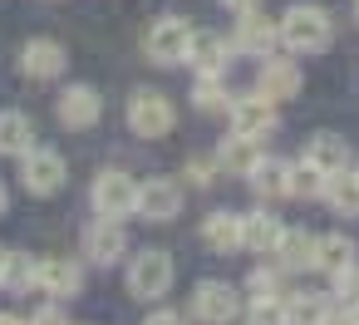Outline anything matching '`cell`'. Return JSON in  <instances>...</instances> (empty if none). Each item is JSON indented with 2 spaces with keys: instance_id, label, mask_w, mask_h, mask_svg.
<instances>
[{
  "instance_id": "obj_1",
  "label": "cell",
  "mask_w": 359,
  "mask_h": 325,
  "mask_svg": "<svg viewBox=\"0 0 359 325\" xmlns=\"http://www.w3.org/2000/svg\"><path fill=\"white\" fill-rule=\"evenodd\" d=\"M330 40H334L330 11H320V6H290L280 15V45L290 55H320V50H330Z\"/></svg>"
},
{
  "instance_id": "obj_2",
  "label": "cell",
  "mask_w": 359,
  "mask_h": 325,
  "mask_svg": "<svg viewBox=\"0 0 359 325\" xmlns=\"http://www.w3.org/2000/svg\"><path fill=\"white\" fill-rule=\"evenodd\" d=\"M172 281H177V266L158 246H148L128 261V296H138V300H163L172 291Z\"/></svg>"
},
{
  "instance_id": "obj_3",
  "label": "cell",
  "mask_w": 359,
  "mask_h": 325,
  "mask_svg": "<svg viewBox=\"0 0 359 325\" xmlns=\"http://www.w3.org/2000/svg\"><path fill=\"white\" fill-rule=\"evenodd\" d=\"M172 124H177V109H172V99L163 89H138L128 99V128L138 138H168Z\"/></svg>"
},
{
  "instance_id": "obj_4",
  "label": "cell",
  "mask_w": 359,
  "mask_h": 325,
  "mask_svg": "<svg viewBox=\"0 0 359 325\" xmlns=\"http://www.w3.org/2000/svg\"><path fill=\"white\" fill-rule=\"evenodd\" d=\"M89 197H94V212H99V217H118V222H123V217L138 212V183H133L128 173H118V168L99 173Z\"/></svg>"
},
{
  "instance_id": "obj_5",
  "label": "cell",
  "mask_w": 359,
  "mask_h": 325,
  "mask_svg": "<svg viewBox=\"0 0 359 325\" xmlns=\"http://www.w3.org/2000/svg\"><path fill=\"white\" fill-rule=\"evenodd\" d=\"M226 114H231V133H246V138H266V133H276V124H280V114H276V99H266L261 89H251V94H236Z\"/></svg>"
},
{
  "instance_id": "obj_6",
  "label": "cell",
  "mask_w": 359,
  "mask_h": 325,
  "mask_svg": "<svg viewBox=\"0 0 359 325\" xmlns=\"http://www.w3.org/2000/svg\"><path fill=\"white\" fill-rule=\"evenodd\" d=\"M20 187L30 197H55L65 187V158L55 148H30L20 158Z\"/></svg>"
},
{
  "instance_id": "obj_7",
  "label": "cell",
  "mask_w": 359,
  "mask_h": 325,
  "mask_svg": "<svg viewBox=\"0 0 359 325\" xmlns=\"http://www.w3.org/2000/svg\"><path fill=\"white\" fill-rule=\"evenodd\" d=\"M192 315H197L202 325H231V320L241 315L236 286H226V281H202V286L192 291Z\"/></svg>"
},
{
  "instance_id": "obj_8",
  "label": "cell",
  "mask_w": 359,
  "mask_h": 325,
  "mask_svg": "<svg viewBox=\"0 0 359 325\" xmlns=\"http://www.w3.org/2000/svg\"><path fill=\"white\" fill-rule=\"evenodd\" d=\"M84 256H89L94 266H114V261H123V256H128V232H123V222H118V217H99V222H89V227H84Z\"/></svg>"
},
{
  "instance_id": "obj_9",
  "label": "cell",
  "mask_w": 359,
  "mask_h": 325,
  "mask_svg": "<svg viewBox=\"0 0 359 325\" xmlns=\"http://www.w3.org/2000/svg\"><path fill=\"white\" fill-rule=\"evenodd\" d=\"M187 40H192V30H187V20H177V15H168V20H158L153 30H148V40H143V50H148V60L153 65H182L187 60Z\"/></svg>"
},
{
  "instance_id": "obj_10",
  "label": "cell",
  "mask_w": 359,
  "mask_h": 325,
  "mask_svg": "<svg viewBox=\"0 0 359 325\" xmlns=\"http://www.w3.org/2000/svg\"><path fill=\"white\" fill-rule=\"evenodd\" d=\"M241 55H251V60H266V55H276V45H280V20H266L261 11H246L241 20H236V40H231Z\"/></svg>"
},
{
  "instance_id": "obj_11",
  "label": "cell",
  "mask_w": 359,
  "mask_h": 325,
  "mask_svg": "<svg viewBox=\"0 0 359 325\" xmlns=\"http://www.w3.org/2000/svg\"><path fill=\"white\" fill-rule=\"evenodd\" d=\"M300 84H305V74H300V65H295V60H276V55H266V60H261V69H256V89H261L266 99H276V104L295 99V94H300Z\"/></svg>"
},
{
  "instance_id": "obj_12",
  "label": "cell",
  "mask_w": 359,
  "mask_h": 325,
  "mask_svg": "<svg viewBox=\"0 0 359 325\" xmlns=\"http://www.w3.org/2000/svg\"><path fill=\"white\" fill-rule=\"evenodd\" d=\"M55 109H60V124H65V128H94V124L104 119V99H99L94 84H69Z\"/></svg>"
},
{
  "instance_id": "obj_13",
  "label": "cell",
  "mask_w": 359,
  "mask_h": 325,
  "mask_svg": "<svg viewBox=\"0 0 359 325\" xmlns=\"http://www.w3.org/2000/svg\"><path fill=\"white\" fill-rule=\"evenodd\" d=\"M251 192L261 197V202H280V197H295V163H285V158H261L256 168H251Z\"/></svg>"
},
{
  "instance_id": "obj_14",
  "label": "cell",
  "mask_w": 359,
  "mask_h": 325,
  "mask_svg": "<svg viewBox=\"0 0 359 325\" xmlns=\"http://www.w3.org/2000/svg\"><path fill=\"white\" fill-rule=\"evenodd\" d=\"M182 212V187L172 178H148L138 187V217L143 222H172Z\"/></svg>"
},
{
  "instance_id": "obj_15",
  "label": "cell",
  "mask_w": 359,
  "mask_h": 325,
  "mask_svg": "<svg viewBox=\"0 0 359 325\" xmlns=\"http://www.w3.org/2000/svg\"><path fill=\"white\" fill-rule=\"evenodd\" d=\"M280 237H285V222H280L276 212H266V207L241 212V246H246V251H256V256H276Z\"/></svg>"
},
{
  "instance_id": "obj_16",
  "label": "cell",
  "mask_w": 359,
  "mask_h": 325,
  "mask_svg": "<svg viewBox=\"0 0 359 325\" xmlns=\"http://www.w3.org/2000/svg\"><path fill=\"white\" fill-rule=\"evenodd\" d=\"M226 55H231V45H226L217 30H192V40H187V65H192L197 74H226Z\"/></svg>"
},
{
  "instance_id": "obj_17",
  "label": "cell",
  "mask_w": 359,
  "mask_h": 325,
  "mask_svg": "<svg viewBox=\"0 0 359 325\" xmlns=\"http://www.w3.org/2000/svg\"><path fill=\"white\" fill-rule=\"evenodd\" d=\"M40 291L45 296H79L84 291V266L69 256H40Z\"/></svg>"
},
{
  "instance_id": "obj_18",
  "label": "cell",
  "mask_w": 359,
  "mask_h": 325,
  "mask_svg": "<svg viewBox=\"0 0 359 325\" xmlns=\"http://www.w3.org/2000/svg\"><path fill=\"white\" fill-rule=\"evenodd\" d=\"M20 69H25L30 79H55V74H65V45H60V40H25Z\"/></svg>"
},
{
  "instance_id": "obj_19",
  "label": "cell",
  "mask_w": 359,
  "mask_h": 325,
  "mask_svg": "<svg viewBox=\"0 0 359 325\" xmlns=\"http://www.w3.org/2000/svg\"><path fill=\"white\" fill-rule=\"evenodd\" d=\"M261 138H246V133H231L222 148H217V168L222 173H236V178H251V168L261 163Z\"/></svg>"
},
{
  "instance_id": "obj_20",
  "label": "cell",
  "mask_w": 359,
  "mask_h": 325,
  "mask_svg": "<svg viewBox=\"0 0 359 325\" xmlns=\"http://www.w3.org/2000/svg\"><path fill=\"white\" fill-rule=\"evenodd\" d=\"M305 163L320 168L325 178H334V173L349 168V143H344L339 133H315V138L305 143Z\"/></svg>"
},
{
  "instance_id": "obj_21",
  "label": "cell",
  "mask_w": 359,
  "mask_h": 325,
  "mask_svg": "<svg viewBox=\"0 0 359 325\" xmlns=\"http://www.w3.org/2000/svg\"><path fill=\"white\" fill-rule=\"evenodd\" d=\"M30 148H35V124H30V114H20V109H0V153L25 158Z\"/></svg>"
},
{
  "instance_id": "obj_22",
  "label": "cell",
  "mask_w": 359,
  "mask_h": 325,
  "mask_svg": "<svg viewBox=\"0 0 359 325\" xmlns=\"http://www.w3.org/2000/svg\"><path fill=\"white\" fill-rule=\"evenodd\" d=\"M202 241L212 246V251H236L241 246V212H207V222H202Z\"/></svg>"
},
{
  "instance_id": "obj_23",
  "label": "cell",
  "mask_w": 359,
  "mask_h": 325,
  "mask_svg": "<svg viewBox=\"0 0 359 325\" xmlns=\"http://www.w3.org/2000/svg\"><path fill=\"white\" fill-rule=\"evenodd\" d=\"M276 261H280L285 271H315V237L285 227V237H280V246H276Z\"/></svg>"
},
{
  "instance_id": "obj_24",
  "label": "cell",
  "mask_w": 359,
  "mask_h": 325,
  "mask_svg": "<svg viewBox=\"0 0 359 325\" xmlns=\"http://www.w3.org/2000/svg\"><path fill=\"white\" fill-rule=\"evenodd\" d=\"M354 261V241L344 237V232H330V237H315V271H325V276H334V271H344Z\"/></svg>"
},
{
  "instance_id": "obj_25",
  "label": "cell",
  "mask_w": 359,
  "mask_h": 325,
  "mask_svg": "<svg viewBox=\"0 0 359 325\" xmlns=\"http://www.w3.org/2000/svg\"><path fill=\"white\" fill-rule=\"evenodd\" d=\"M280 300H285L290 325H320L325 310H330V296H325V291H285Z\"/></svg>"
},
{
  "instance_id": "obj_26",
  "label": "cell",
  "mask_w": 359,
  "mask_h": 325,
  "mask_svg": "<svg viewBox=\"0 0 359 325\" xmlns=\"http://www.w3.org/2000/svg\"><path fill=\"white\" fill-rule=\"evenodd\" d=\"M325 202L339 212V217H359V173H334L330 183H325Z\"/></svg>"
},
{
  "instance_id": "obj_27",
  "label": "cell",
  "mask_w": 359,
  "mask_h": 325,
  "mask_svg": "<svg viewBox=\"0 0 359 325\" xmlns=\"http://www.w3.org/2000/svg\"><path fill=\"white\" fill-rule=\"evenodd\" d=\"M40 286V261H30L25 251H6V266H0V291H30Z\"/></svg>"
},
{
  "instance_id": "obj_28",
  "label": "cell",
  "mask_w": 359,
  "mask_h": 325,
  "mask_svg": "<svg viewBox=\"0 0 359 325\" xmlns=\"http://www.w3.org/2000/svg\"><path fill=\"white\" fill-rule=\"evenodd\" d=\"M285 266L276 261V266H256L251 276H246V291H251V300H276V296H285Z\"/></svg>"
},
{
  "instance_id": "obj_29",
  "label": "cell",
  "mask_w": 359,
  "mask_h": 325,
  "mask_svg": "<svg viewBox=\"0 0 359 325\" xmlns=\"http://www.w3.org/2000/svg\"><path fill=\"white\" fill-rule=\"evenodd\" d=\"M197 109L217 114V109H231V94H226V79L222 74H197V89H192Z\"/></svg>"
},
{
  "instance_id": "obj_30",
  "label": "cell",
  "mask_w": 359,
  "mask_h": 325,
  "mask_svg": "<svg viewBox=\"0 0 359 325\" xmlns=\"http://www.w3.org/2000/svg\"><path fill=\"white\" fill-rule=\"evenodd\" d=\"M325 183H330V178H325L320 168H310L305 158L295 163V197H305V202H315V197H325Z\"/></svg>"
},
{
  "instance_id": "obj_31",
  "label": "cell",
  "mask_w": 359,
  "mask_h": 325,
  "mask_svg": "<svg viewBox=\"0 0 359 325\" xmlns=\"http://www.w3.org/2000/svg\"><path fill=\"white\" fill-rule=\"evenodd\" d=\"M246 325H290L285 300H280V296H276V300H251V305H246Z\"/></svg>"
},
{
  "instance_id": "obj_32",
  "label": "cell",
  "mask_w": 359,
  "mask_h": 325,
  "mask_svg": "<svg viewBox=\"0 0 359 325\" xmlns=\"http://www.w3.org/2000/svg\"><path fill=\"white\" fill-rule=\"evenodd\" d=\"M330 296H339V305H359V261H349L344 271H334V291Z\"/></svg>"
},
{
  "instance_id": "obj_33",
  "label": "cell",
  "mask_w": 359,
  "mask_h": 325,
  "mask_svg": "<svg viewBox=\"0 0 359 325\" xmlns=\"http://www.w3.org/2000/svg\"><path fill=\"white\" fill-rule=\"evenodd\" d=\"M212 173H217V163H207V158H192V163H187V178H192L197 187H207V183H212Z\"/></svg>"
},
{
  "instance_id": "obj_34",
  "label": "cell",
  "mask_w": 359,
  "mask_h": 325,
  "mask_svg": "<svg viewBox=\"0 0 359 325\" xmlns=\"http://www.w3.org/2000/svg\"><path fill=\"white\" fill-rule=\"evenodd\" d=\"M25 325H69V320H65V310H60V305H40Z\"/></svg>"
},
{
  "instance_id": "obj_35",
  "label": "cell",
  "mask_w": 359,
  "mask_h": 325,
  "mask_svg": "<svg viewBox=\"0 0 359 325\" xmlns=\"http://www.w3.org/2000/svg\"><path fill=\"white\" fill-rule=\"evenodd\" d=\"M320 325H354V315H349V305H339V310H334V305H330V310H325V320H320Z\"/></svg>"
},
{
  "instance_id": "obj_36",
  "label": "cell",
  "mask_w": 359,
  "mask_h": 325,
  "mask_svg": "<svg viewBox=\"0 0 359 325\" xmlns=\"http://www.w3.org/2000/svg\"><path fill=\"white\" fill-rule=\"evenodd\" d=\"M148 325H187V315H177V310H153Z\"/></svg>"
},
{
  "instance_id": "obj_37",
  "label": "cell",
  "mask_w": 359,
  "mask_h": 325,
  "mask_svg": "<svg viewBox=\"0 0 359 325\" xmlns=\"http://www.w3.org/2000/svg\"><path fill=\"white\" fill-rule=\"evenodd\" d=\"M222 6H226V11H236V15H246V11H256V6H261V0H222Z\"/></svg>"
},
{
  "instance_id": "obj_38",
  "label": "cell",
  "mask_w": 359,
  "mask_h": 325,
  "mask_svg": "<svg viewBox=\"0 0 359 325\" xmlns=\"http://www.w3.org/2000/svg\"><path fill=\"white\" fill-rule=\"evenodd\" d=\"M0 325H25L20 315H11V310H0Z\"/></svg>"
},
{
  "instance_id": "obj_39",
  "label": "cell",
  "mask_w": 359,
  "mask_h": 325,
  "mask_svg": "<svg viewBox=\"0 0 359 325\" xmlns=\"http://www.w3.org/2000/svg\"><path fill=\"white\" fill-rule=\"evenodd\" d=\"M6 207H11V197H6V187H0V217H6Z\"/></svg>"
},
{
  "instance_id": "obj_40",
  "label": "cell",
  "mask_w": 359,
  "mask_h": 325,
  "mask_svg": "<svg viewBox=\"0 0 359 325\" xmlns=\"http://www.w3.org/2000/svg\"><path fill=\"white\" fill-rule=\"evenodd\" d=\"M349 315H354V325H359V305H349Z\"/></svg>"
},
{
  "instance_id": "obj_41",
  "label": "cell",
  "mask_w": 359,
  "mask_h": 325,
  "mask_svg": "<svg viewBox=\"0 0 359 325\" xmlns=\"http://www.w3.org/2000/svg\"><path fill=\"white\" fill-rule=\"evenodd\" d=\"M0 266H6V246H0Z\"/></svg>"
},
{
  "instance_id": "obj_42",
  "label": "cell",
  "mask_w": 359,
  "mask_h": 325,
  "mask_svg": "<svg viewBox=\"0 0 359 325\" xmlns=\"http://www.w3.org/2000/svg\"><path fill=\"white\" fill-rule=\"evenodd\" d=\"M354 20H359V0H354Z\"/></svg>"
},
{
  "instance_id": "obj_43",
  "label": "cell",
  "mask_w": 359,
  "mask_h": 325,
  "mask_svg": "<svg viewBox=\"0 0 359 325\" xmlns=\"http://www.w3.org/2000/svg\"><path fill=\"white\" fill-rule=\"evenodd\" d=\"M354 173H359V168H354Z\"/></svg>"
}]
</instances>
